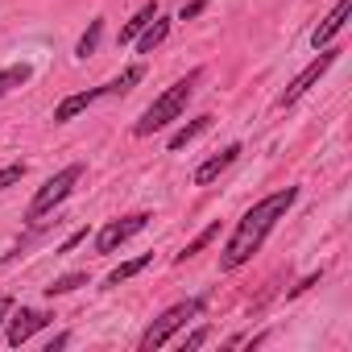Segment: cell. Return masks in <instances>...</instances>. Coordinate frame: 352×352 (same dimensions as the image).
Here are the masks:
<instances>
[{
	"label": "cell",
	"mask_w": 352,
	"mask_h": 352,
	"mask_svg": "<svg viewBox=\"0 0 352 352\" xmlns=\"http://www.w3.org/2000/svg\"><path fill=\"white\" fill-rule=\"evenodd\" d=\"M294 204H298V187H282V191L257 199V204L236 220V228H232V236H228V245H224V253H220V270L232 274V270L249 265L253 253H261L265 236L278 228V220H282Z\"/></svg>",
	"instance_id": "6da1fadb"
},
{
	"label": "cell",
	"mask_w": 352,
	"mask_h": 352,
	"mask_svg": "<svg viewBox=\"0 0 352 352\" xmlns=\"http://www.w3.org/2000/svg\"><path fill=\"white\" fill-rule=\"evenodd\" d=\"M199 79H204V67H195V71H187L183 79H174L145 112H141V120L133 124V133L137 137H153V133H162L166 124H174L183 112H187V104H191V96H195V87H199Z\"/></svg>",
	"instance_id": "7a4b0ae2"
},
{
	"label": "cell",
	"mask_w": 352,
	"mask_h": 352,
	"mask_svg": "<svg viewBox=\"0 0 352 352\" xmlns=\"http://www.w3.org/2000/svg\"><path fill=\"white\" fill-rule=\"evenodd\" d=\"M79 179H83V162H71V166H63L58 174H50V179L38 187V195L30 199V208H25V220L30 224H42L75 187H79Z\"/></svg>",
	"instance_id": "3957f363"
},
{
	"label": "cell",
	"mask_w": 352,
	"mask_h": 352,
	"mask_svg": "<svg viewBox=\"0 0 352 352\" xmlns=\"http://www.w3.org/2000/svg\"><path fill=\"white\" fill-rule=\"evenodd\" d=\"M199 307H204V298H187V302H174V307H166L145 331H141V340H137V348L141 352H153V348H166L174 336H179L195 315H199Z\"/></svg>",
	"instance_id": "277c9868"
},
{
	"label": "cell",
	"mask_w": 352,
	"mask_h": 352,
	"mask_svg": "<svg viewBox=\"0 0 352 352\" xmlns=\"http://www.w3.org/2000/svg\"><path fill=\"white\" fill-rule=\"evenodd\" d=\"M336 58H340V50L323 46V50H319V58H311V63H307V67H302V71H298L290 83H286V91L278 96V108H290V104H298V100H302V96H307V91H311V87H315V83H319V79H323L331 67H336Z\"/></svg>",
	"instance_id": "5b68a950"
},
{
	"label": "cell",
	"mask_w": 352,
	"mask_h": 352,
	"mask_svg": "<svg viewBox=\"0 0 352 352\" xmlns=\"http://www.w3.org/2000/svg\"><path fill=\"white\" fill-rule=\"evenodd\" d=\"M153 216L149 212H133V216H120V220H108L100 232H96V253H116L120 245H129L137 232H145Z\"/></svg>",
	"instance_id": "8992f818"
},
{
	"label": "cell",
	"mask_w": 352,
	"mask_h": 352,
	"mask_svg": "<svg viewBox=\"0 0 352 352\" xmlns=\"http://www.w3.org/2000/svg\"><path fill=\"white\" fill-rule=\"evenodd\" d=\"M5 323H9V344H13V348H21L25 340H34L42 327H50V323H54V311H34V307H21V311H17V307H13Z\"/></svg>",
	"instance_id": "52a82bcc"
},
{
	"label": "cell",
	"mask_w": 352,
	"mask_h": 352,
	"mask_svg": "<svg viewBox=\"0 0 352 352\" xmlns=\"http://www.w3.org/2000/svg\"><path fill=\"white\" fill-rule=\"evenodd\" d=\"M348 17H352V0H336V9L315 25V34H311V46L315 50H323V46H331L336 38H340V30L348 25Z\"/></svg>",
	"instance_id": "ba28073f"
},
{
	"label": "cell",
	"mask_w": 352,
	"mask_h": 352,
	"mask_svg": "<svg viewBox=\"0 0 352 352\" xmlns=\"http://www.w3.org/2000/svg\"><path fill=\"white\" fill-rule=\"evenodd\" d=\"M241 153H245V145H241V141H232V145H224L220 153H212V157L195 170V187H212V183L220 179V174H224V170H228Z\"/></svg>",
	"instance_id": "9c48e42d"
},
{
	"label": "cell",
	"mask_w": 352,
	"mask_h": 352,
	"mask_svg": "<svg viewBox=\"0 0 352 352\" xmlns=\"http://www.w3.org/2000/svg\"><path fill=\"white\" fill-rule=\"evenodd\" d=\"M104 96H108V87H104V83H100V87H87V91H75V96H67V100L54 108V124H71L79 112H87V108H91L96 100H104Z\"/></svg>",
	"instance_id": "30bf717a"
},
{
	"label": "cell",
	"mask_w": 352,
	"mask_h": 352,
	"mask_svg": "<svg viewBox=\"0 0 352 352\" xmlns=\"http://www.w3.org/2000/svg\"><path fill=\"white\" fill-rule=\"evenodd\" d=\"M166 38H170V17H162V13H157V17L137 34V54H153Z\"/></svg>",
	"instance_id": "8fae6325"
},
{
	"label": "cell",
	"mask_w": 352,
	"mask_h": 352,
	"mask_svg": "<svg viewBox=\"0 0 352 352\" xmlns=\"http://www.w3.org/2000/svg\"><path fill=\"white\" fill-rule=\"evenodd\" d=\"M157 13H162V5H157V0H149V5H141V9H137V13L129 17V25L120 30V38H116V42H120V46L137 42V34H141V30H145V25H149V21L157 17Z\"/></svg>",
	"instance_id": "7c38bea8"
},
{
	"label": "cell",
	"mask_w": 352,
	"mask_h": 352,
	"mask_svg": "<svg viewBox=\"0 0 352 352\" xmlns=\"http://www.w3.org/2000/svg\"><path fill=\"white\" fill-rule=\"evenodd\" d=\"M34 79V67L30 63H13V67H5L0 71V100H5L9 91H17V87H25Z\"/></svg>",
	"instance_id": "4fadbf2b"
},
{
	"label": "cell",
	"mask_w": 352,
	"mask_h": 352,
	"mask_svg": "<svg viewBox=\"0 0 352 352\" xmlns=\"http://www.w3.org/2000/svg\"><path fill=\"white\" fill-rule=\"evenodd\" d=\"M141 79H145V63H133V67H124L116 79H108L104 87H108V96H129Z\"/></svg>",
	"instance_id": "5bb4252c"
},
{
	"label": "cell",
	"mask_w": 352,
	"mask_h": 352,
	"mask_svg": "<svg viewBox=\"0 0 352 352\" xmlns=\"http://www.w3.org/2000/svg\"><path fill=\"white\" fill-rule=\"evenodd\" d=\"M153 265V253H141V257H133V261H120L108 278H104V286H120V282H129V278H137L141 270H149Z\"/></svg>",
	"instance_id": "9a60e30c"
},
{
	"label": "cell",
	"mask_w": 352,
	"mask_h": 352,
	"mask_svg": "<svg viewBox=\"0 0 352 352\" xmlns=\"http://www.w3.org/2000/svg\"><path fill=\"white\" fill-rule=\"evenodd\" d=\"M216 236H220V220H216V224H208V228H204V232H199L195 241H187V245H183V253H174V265H183V261L199 257V253H204V249H208V245H212Z\"/></svg>",
	"instance_id": "2e32d148"
},
{
	"label": "cell",
	"mask_w": 352,
	"mask_h": 352,
	"mask_svg": "<svg viewBox=\"0 0 352 352\" xmlns=\"http://www.w3.org/2000/svg\"><path fill=\"white\" fill-rule=\"evenodd\" d=\"M208 129H212V116H195L191 124H183L179 133H174V137H170V149H174V153H179V149H187V145H191L195 137H204Z\"/></svg>",
	"instance_id": "e0dca14e"
},
{
	"label": "cell",
	"mask_w": 352,
	"mask_h": 352,
	"mask_svg": "<svg viewBox=\"0 0 352 352\" xmlns=\"http://www.w3.org/2000/svg\"><path fill=\"white\" fill-rule=\"evenodd\" d=\"M100 38H104V17H96V21L83 30V38L75 42V58H91V54L100 50Z\"/></svg>",
	"instance_id": "ac0fdd59"
},
{
	"label": "cell",
	"mask_w": 352,
	"mask_h": 352,
	"mask_svg": "<svg viewBox=\"0 0 352 352\" xmlns=\"http://www.w3.org/2000/svg\"><path fill=\"white\" fill-rule=\"evenodd\" d=\"M91 278L79 270V274H63V278H54L50 286H46V298H63V294H71V290H79V286H87Z\"/></svg>",
	"instance_id": "d6986e66"
},
{
	"label": "cell",
	"mask_w": 352,
	"mask_h": 352,
	"mask_svg": "<svg viewBox=\"0 0 352 352\" xmlns=\"http://www.w3.org/2000/svg\"><path fill=\"white\" fill-rule=\"evenodd\" d=\"M21 179H25V162H13V166H5V170H0V191L17 187Z\"/></svg>",
	"instance_id": "ffe728a7"
},
{
	"label": "cell",
	"mask_w": 352,
	"mask_h": 352,
	"mask_svg": "<svg viewBox=\"0 0 352 352\" xmlns=\"http://www.w3.org/2000/svg\"><path fill=\"white\" fill-rule=\"evenodd\" d=\"M204 9H208V0H191V5H183V9H179V17H174V21H195Z\"/></svg>",
	"instance_id": "44dd1931"
},
{
	"label": "cell",
	"mask_w": 352,
	"mask_h": 352,
	"mask_svg": "<svg viewBox=\"0 0 352 352\" xmlns=\"http://www.w3.org/2000/svg\"><path fill=\"white\" fill-rule=\"evenodd\" d=\"M319 278H323V270H319V274H307L298 286H290V294H286V298H298V294H307L311 286H319Z\"/></svg>",
	"instance_id": "7402d4cb"
},
{
	"label": "cell",
	"mask_w": 352,
	"mask_h": 352,
	"mask_svg": "<svg viewBox=\"0 0 352 352\" xmlns=\"http://www.w3.org/2000/svg\"><path fill=\"white\" fill-rule=\"evenodd\" d=\"M208 336H212V331H208V327H199V331L183 336V348H187V352H191V348H204V344H208Z\"/></svg>",
	"instance_id": "603a6c76"
},
{
	"label": "cell",
	"mask_w": 352,
	"mask_h": 352,
	"mask_svg": "<svg viewBox=\"0 0 352 352\" xmlns=\"http://www.w3.org/2000/svg\"><path fill=\"white\" fill-rule=\"evenodd\" d=\"M83 241H87V228H75V232L58 245V253H71V249H75V245H83Z\"/></svg>",
	"instance_id": "cb8c5ba5"
},
{
	"label": "cell",
	"mask_w": 352,
	"mask_h": 352,
	"mask_svg": "<svg viewBox=\"0 0 352 352\" xmlns=\"http://www.w3.org/2000/svg\"><path fill=\"white\" fill-rule=\"evenodd\" d=\"M67 344H71V331H58V336L46 344V352H54V348H67Z\"/></svg>",
	"instance_id": "d4e9b609"
},
{
	"label": "cell",
	"mask_w": 352,
	"mask_h": 352,
	"mask_svg": "<svg viewBox=\"0 0 352 352\" xmlns=\"http://www.w3.org/2000/svg\"><path fill=\"white\" fill-rule=\"evenodd\" d=\"M13 307H17V302H13L9 294H5V298H0V323H5V319H9V311H13Z\"/></svg>",
	"instance_id": "484cf974"
}]
</instances>
